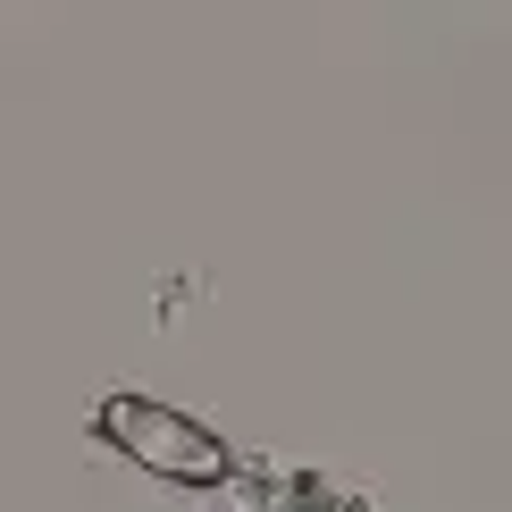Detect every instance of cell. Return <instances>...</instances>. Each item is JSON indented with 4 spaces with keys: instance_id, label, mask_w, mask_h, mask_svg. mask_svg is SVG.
<instances>
[{
    "instance_id": "obj_1",
    "label": "cell",
    "mask_w": 512,
    "mask_h": 512,
    "mask_svg": "<svg viewBox=\"0 0 512 512\" xmlns=\"http://www.w3.org/2000/svg\"><path fill=\"white\" fill-rule=\"evenodd\" d=\"M101 437H110L135 471H160L177 487H227V479H236L227 437L202 429V420L177 412V403H152V395H110V403H101Z\"/></svg>"
}]
</instances>
